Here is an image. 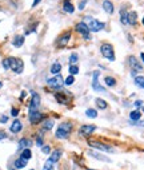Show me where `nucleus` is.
Here are the masks:
<instances>
[{
  "label": "nucleus",
  "mask_w": 144,
  "mask_h": 170,
  "mask_svg": "<svg viewBox=\"0 0 144 170\" xmlns=\"http://www.w3.org/2000/svg\"><path fill=\"white\" fill-rule=\"evenodd\" d=\"M72 131V123L71 122H63L56 130V138L59 139H65Z\"/></svg>",
  "instance_id": "obj_1"
},
{
  "label": "nucleus",
  "mask_w": 144,
  "mask_h": 170,
  "mask_svg": "<svg viewBox=\"0 0 144 170\" xmlns=\"http://www.w3.org/2000/svg\"><path fill=\"white\" fill-rule=\"evenodd\" d=\"M100 52H101V55H103L104 58H107V59L111 60V62H113V60H115V51H113V47H112L109 43L101 44Z\"/></svg>",
  "instance_id": "obj_2"
},
{
  "label": "nucleus",
  "mask_w": 144,
  "mask_h": 170,
  "mask_svg": "<svg viewBox=\"0 0 144 170\" xmlns=\"http://www.w3.org/2000/svg\"><path fill=\"white\" fill-rule=\"evenodd\" d=\"M88 22L85 23V24L88 26V28H89V31H92V32H99V31H101L104 27H105V24L101 22H99L97 19H91V18H87Z\"/></svg>",
  "instance_id": "obj_3"
},
{
  "label": "nucleus",
  "mask_w": 144,
  "mask_h": 170,
  "mask_svg": "<svg viewBox=\"0 0 144 170\" xmlns=\"http://www.w3.org/2000/svg\"><path fill=\"white\" fill-rule=\"evenodd\" d=\"M47 84L51 87V89H55V90H60L61 86L64 84V81L63 78H61V75H55L53 78H49L47 81Z\"/></svg>",
  "instance_id": "obj_4"
},
{
  "label": "nucleus",
  "mask_w": 144,
  "mask_h": 170,
  "mask_svg": "<svg viewBox=\"0 0 144 170\" xmlns=\"http://www.w3.org/2000/svg\"><path fill=\"white\" fill-rule=\"evenodd\" d=\"M11 70L15 74H21L24 70V63L19 58H11Z\"/></svg>",
  "instance_id": "obj_5"
},
{
  "label": "nucleus",
  "mask_w": 144,
  "mask_h": 170,
  "mask_svg": "<svg viewBox=\"0 0 144 170\" xmlns=\"http://www.w3.org/2000/svg\"><path fill=\"white\" fill-rule=\"evenodd\" d=\"M88 145H89L91 147H95V149H97V150H100V151H105V153H112V151H113V149H112L111 146L105 145V143H101V142L88 141Z\"/></svg>",
  "instance_id": "obj_6"
},
{
  "label": "nucleus",
  "mask_w": 144,
  "mask_h": 170,
  "mask_svg": "<svg viewBox=\"0 0 144 170\" xmlns=\"http://www.w3.org/2000/svg\"><path fill=\"white\" fill-rule=\"evenodd\" d=\"M75 30H76L81 36H84L85 39H89V32L91 31H89V28H88V26L85 24V23H77L76 27H75Z\"/></svg>",
  "instance_id": "obj_7"
},
{
  "label": "nucleus",
  "mask_w": 144,
  "mask_h": 170,
  "mask_svg": "<svg viewBox=\"0 0 144 170\" xmlns=\"http://www.w3.org/2000/svg\"><path fill=\"white\" fill-rule=\"evenodd\" d=\"M99 75H100L99 71H93V74H92V89L95 90V91L104 92V91H105V89L99 84Z\"/></svg>",
  "instance_id": "obj_8"
},
{
  "label": "nucleus",
  "mask_w": 144,
  "mask_h": 170,
  "mask_svg": "<svg viewBox=\"0 0 144 170\" xmlns=\"http://www.w3.org/2000/svg\"><path fill=\"white\" fill-rule=\"evenodd\" d=\"M39 105H40V97H39V94L33 92V94H32L31 103H29V113H33V111H36L37 107H39Z\"/></svg>",
  "instance_id": "obj_9"
},
{
  "label": "nucleus",
  "mask_w": 144,
  "mask_h": 170,
  "mask_svg": "<svg viewBox=\"0 0 144 170\" xmlns=\"http://www.w3.org/2000/svg\"><path fill=\"white\" fill-rule=\"evenodd\" d=\"M128 64H129V67L132 68V71H141L143 70V66L139 64L137 59H136L135 56H128Z\"/></svg>",
  "instance_id": "obj_10"
},
{
  "label": "nucleus",
  "mask_w": 144,
  "mask_h": 170,
  "mask_svg": "<svg viewBox=\"0 0 144 170\" xmlns=\"http://www.w3.org/2000/svg\"><path fill=\"white\" fill-rule=\"evenodd\" d=\"M95 130H96V126H93V125H85V126L80 127L79 133H80V135H85V137H88V135L92 134Z\"/></svg>",
  "instance_id": "obj_11"
},
{
  "label": "nucleus",
  "mask_w": 144,
  "mask_h": 170,
  "mask_svg": "<svg viewBox=\"0 0 144 170\" xmlns=\"http://www.w3.org/2000/svg\"><path fill=\"white\" fill-rule=\"evenodd\" d=\"M41 119H44V115H43L41 113H39V111H33V113H29V122H31L32 125L35 123H39Z\"/></svg>",
  "instance_id": "obj_12"
},
{
  "label": "nucleus",
  "mask_w": 144,
  "mask_h": 170,
  "mask_svg": "<svg viewBox=\"0 0 144 170\" xmlns=\"http://www.w3.org/2000/svg\"><path fill=\"white\" fill-rule=\"evenodd\" d=\"M69 39H71V32L69 31H67V32H64L63 35L59 38V40H57V46L59 47H64V46H67V43L69 42Z\"/></svg>",
  "instance_id": "obj_13"
},
{
  "label": "nucleus",
  "mask_w": 144,
  "mask_h": 170,
  "mask_svg": "<svg viewBox=\"0 0 144 170\" xmlns=\"http://www.w3.org/2000/svg\"><path fill=\"white\" fill-rule=\"evenodd\" d=\"M21 129H23V125H21V122L17 121V119H15V121L12 122V125H11V131L16 134V133L21 131Z\"/></svg>",
  "instance_id": "obj_14"
},
{
  "label": "nucleus",
  "mask_w": 144,
  "mask_h": 170,
  "mask_svg": "<svg viewBox=\"0 0 144 170\" xmlns=\"http://www.w3.org/2000/svg\"><path fill=\"white\" fill-rule=\"evenodd\" d=\"M103 10L107 12V14H109V15L113 14V10H115L113 4H112L109 0H104V1H103Z\"/></svg>",
  "instance_id": "obj_15"
},
{
  "label": "nucleus",
  "mask_w": 144,
  "mask_h": 170,
  "mask_svg": "<svg viewBox=\"0 0 144 170\" xmlns=\"http://www.w3.org/2000/svg\"><path fill=\"white\" fill-rule=\"evenodd\" d=\"M68 95L69 94H60V92H57V94L55 95L56 100H57L59 103H61V105H67L68 103Z\"/></svg>",
  "instance_id": "obj_16"
},
{
  "label": "nucleus",
  "mask_w": 144,
  "mask_h": 170,
  "mask_svg": "<svg viewBox=\"0 0 144 170\" xmlns=\"http://www.w3.org/2000/svg\"><path fill=\"white\" fill-rule=\"evenodd\" d=\"M136 19H137L136 12H128V14H127V24L135 26L136 24Z\"/></svg>",
  "instance_id": "obj_17"
},
{
  "label": "nucleus",
  "mask_w": 144,
  "mask_h": 170,
  "mask_svg": "<svg viewBox=\"0 0 144 170\" xmlns=\"http://www.w3.org/2000/svg\"><path fill=\"white\" fill-rule=\"evenodd\" d=\"M32 145V142L29 139H27V138H21L20 141H19V149L20 150H24V149H29V146Z\"/></svg>",
  "instance_id": "obj_18"
},
{
  "label": "nucleus",
  "mask_w": 144,
  "mask_h": 170,
  "mask_svg": "<svg viewBox=\"0 0 144 170\" xmlns=\"http://www.w3.org/2000/svg\"><path fill=\"white\" fill-rule=\"evenodd\" d=\"M60 157H61V150H55L52 154H51L49 161L52 162V163H55V162H57L59 159H60Z\"/></svg>",
  "instance_id": "obj_19"
},
{
  "label": "nucleus",
  "mask_w": 144,
  "mask_h": 170,
  "mask_svg": "<svg viewBox=\"0 0 144 170\" xmlns=\"http://www.w3.org/2000/svg\"><path fill=\"white\" fill-rule=\"evenodd\" d=\"M63 10H64L65 12H68V14H72V12L75 11L73 6H72V3L69 1V0H65V1H64V4H63Z\"/></svg>",
  "instance_id": "obj_20"
},
{
  "label": "nucleus",
  "mask_w": 144,
  "mask_h": 170,
  "mask_svg": "<svg viewBox=\"0 0 144 170\" xmlns=\"http://www.w3.org/2000/svg\"><path fill=\"white\" fill-rule=\"evenodd\" d=\"M23 43H24V36L17 35V36H15V38H13L12 44L15 47H21V46H23Z\"/></svg>",
  "instance_id": "obj_21"
},
{
  "label": "nucleus",
  "mask_w": 144,
  "mask_h": 170,
  "mask_svg": "<svg viewBox=\"0 0 144 170\" xmlns=\"http://www.w3.org/2000/svg\"><path fill=\"white\" fill-rule=\"evenodd\" d=\"M27 163H28V159H24V158H21V157L15 161V166L17 167V169H21V167H24Z\"/></svg>",
  "instance_id": "obj_22"
},
{
  "label": "nucleus",
  "mask_w": 144,
  "mask_h": 170,
  "mask_svg": "<svg viewBox=\"0 0 144 170\" xmlns=\"http://www.w3.org/2000/svg\"><path fill=\"white\" fill-rule=\"evenodd\" d=\"M60 70H61V64H60V63H53V64L51 66V74L57 75V74H60Z\"/></svg>",
  "instance_id": "obj_23"
},
{
  "label": "nucleus",
  "mask_w": 144,
  "mask_h": 170,
  "mask_svg": "<svg viewBox=\"0 0 144 170\" xmlns=\"http://www.w3.org/2000/svg\"><path fill=\"white\" fill-rule=\"evenodd\" d=\"M129 118H131V121H132V122L139 121V119L141 118V113H140V111H137V110L132 111V113L129 114Z\"/></svg>",
  "instance_id": "obj_24"
},
{
  "label": "nucleus",
  "mask_w": 144,
  "mask_h": 170,
  "mask_svg": "<svg viewBox=\"0 0 144 170\" xmlns=\"http://www.w3.org/2000/svg\"><path fill=\"white\" fill-rule=\"evenodd\" d=\"M96 105H97V107L101 108V110H105V108L108 107V103H107L105 100L100 99V98H97V99H96Z\"/></svg>",
  "instance_id": "obj_25"
},
{
  "label": "nucleus",
  "mask_w": 144,
  "mask_h": 170,
  "mask_svg": "<svg viewBox=\"0 0 144 170\" xmlns=\"http://www.w3.org/2000/svg\"><path fill=\"white\" fill-rule=\"evenodd\" d=\"M104 82H105V84H107L108 87H113L115 84H116V79L112 78V76H105Z\"/></svg>",
  "instance_id": "obj_26"
},
{
  "label": "nucleus",
  "mask_w": 144,
  "mask_h": 170,
  "mask_svg": "<svg viewBox=\"0 0 144 170\" xmlns=\"http://www.w3.org/2000/svg\"><path fill=\"white\" fill-rule=\"evenodd\" d=\"M89 154L92 157H95V158H97L99 161H104V162H109V159L107 158V157H104V155H101V154H97V153H95V151H89Z\"/></svg>",
  "instance_id": "obj_27"
},
{
  "label": "nucleus",
  "mask_w": 144,
  "mask_h": 170,
  "mask_svg": "<svg viewBox=\"0 0 144 170\" xmlns=\"http://www.w3.org/2000/svg\"><path fill=\"white\" fill-rule=\"evenodd\" d=\"M135 84L140 89H144V76H135Z\"/></svg>",
  "instance_id": "obj_28"
},
{
  "label": "nucleus",
  "mask_w": 144,
  "mask_h": 170,
  "mask_svg": "<svg viewBox=\"0 0 144 170\" xmlns=\"http://www.w3.org/2000/svg\"><path fill=\"white\" fill-rule=\"evenodd\" d=\"M85 115H87L88 118H96V117H97V111H96L95 108H88V110L85 111Z\"/></svg>",
  "instance_id": "obj_29"
},
{
  "label": "nucleus",
  "mask_w": 144,
  "mask_h": 170,
  "mask_svg": "<svg viewBox=\"0 0 144 170\" xmlns=\"http://www.w3.org/2000/svg\"><path fill=\"white\" fill-rule=\"evenodd\" d=\"M31 157H32L31 150H29V149H24L23 153H21V158H24V159H29Z\"/></svg>",
  "instance_id": "obj_30"
},
{
  "label": "nucleus",
  "mask_w": 144,
  "mask_h": 170,
  "mask_svg": "<svg viewBox=\"0 0 144 170\" xmlns=\"http://www.w3.org/2000/svg\"><path fill=\"white\" fill-rule=\"evenodd\" d=\"M79 73V67L76 64H71L69 66V75H76Z\"/></svg>",
  "instance_id": "obj_31"
},
{
  "label": "nucleus",
  "mask_w": 144,
  "mask_h": 170,
  "mask_svg": "<svg viewBox=\"0 0 144 170\" xmlns=\"http://www.w3.org/2000/svg\"><path fill=\"white\" fill-rule=\"evenodd\" d=\"M73 82H75V76L73 75H69L68 78L64 81V84H65V86H71V84H73Z\"/></svg>",
  "instance_id": "obj_32"
},
{
  "label": "nucleus",
  "mask_w": 144,
  "mask_h": 170,
  "mask_svg": "<svg viewBox=\"0 0 144 170\" xmlns=\"http://www.w3.org/2000/svg\"><path fill=\"white\" fill-rule=\"evenodd\" d=\"M3 67H4L5 70H9L11 68V58H7V59L3 60Z\"/></svg>",
  "instance_id": "obj_33"
},
{
  "label": "nucleus",
  "mask_w": 144,
  "mask_h": 170,
  "mask_svg": "<svg viewBox=\"0 0 144 170\" xmlns=\"http://www.w3.org/2000/svg\"><path fill=\"white\" fill-rule=\"evenodd\" d=\"M43 170H53V163L49 161V159H48V161L44 163V167H43Z\"/></svg>",
  "instance_id": "obj_34"
},
{
  "label": "nucleus",
  "mask_w": 144,
  "mask_h": 170,
  "mask_svg": "<svg viewBox=\"0 0 144 170\" xmlns=\"http://www.w3.org/2000/svg\"><path fill=\"white\" fill-rule=\"evenodd\" d=\"M53 126V121H47L44 123V130H51Z\"/></svg>",
  "instance_id": "obj_35"
},
{
  "label": "nucleus",
  "mask_w": 144,
  "mask_h": 170,
  "mask_svg": "<svg viewBox=\"0 0 144 170\" xmlns=\"http://www.w3.org/2000/svg\"><path fill=\"white\" fill-rule=\"evenodd\" d=\"M77 58H79V56H77V54H72L71 56H69V62H71L72 64H73V63L77 62Z\"/></svg>",
  "instance_id": "obj_36"
},
{
  "label": "nucleus",
  "mask_w": 144,
  "mask_h": 170,
  "mask_svg": "<svg viewBox=\"0 0 144 170\" xmlns=\"http://www.w3.org/2000/svg\"><path fill=\"white\" fill-rule=\"evenodd\" d=\"M121 23L127 24V14H125L124 11H121Z\"/></svg>",
  "instance_id": "obj_37"
},
{
  "label": "nucleus",
  "mask_w": 144,
  "mask_h": 170,
  "mask_svg": "<svg viewBox=\"0 0 144 170\" xmlns=\"http://www.w3.org/2000/svg\"><path fill=\"white\" fill-rule=\"evenodd\" d=\"M41 151H43V153H45V154H48L51 151V147H49V146H43Z\"/></svg>",
  "instance_id": "obj_38"
},
{
  "label": "nucleus",
  "mask_w": 144,
  "mask_h": 170,
  "mask_svg": "<svg viewBox=\"0 0 144 170\" xmlns=\"http://www.w3.org/2000/svg\"><path fill=\"white\" fill-rule=\"evenodd\" d=\"M11 114H12V117H16L19 114V110L17 108H12V110H11Z\"/></svg>",
  "instance_id": "obj_39"
},
{
  "label": "nucleus",
  "mask_w": 144,
  "mask_h": 170,
  "mask_svg": "<svg viewBox=\"0 0 144 170\" xmlns=\"http://www.w3.org/2000/svg\"><path fill=\"white\" fill-rule=\"evenodd\" d=\"M4 138H7V134H5L4 131H1V130H0V141L4 139Z\"/></svg>",
  "instance_id": "obj_40"
},
{
  "label": "nucleus",
  "mask_w": 144,
  "mask_h": 170,
  "mask_svg": "<svg viewBox=\"0 0 144 170\" xmlns=\"http://www.w3.org/2000/svg\"><path fill=\"white\" fill-rule=\"evenodd\" d=\"M7 121H8V117H5V115H3L1 118H0V122H1V123H5Z\"/></svg>",
  "instance_id": "obj_41"
},
{
  "label": "nucleus",
  "mask_w": 144,
  "mask_h": 170,
  "mask_svg": "<svg viewBox=\"0 0 144 170\" xmlns=\"http://www.w3.org/2000/svg\"><path fill=\"white\" fill-rule=\"evenodd\" d=\"M141 105H143V102H141V100H136V102H135V107H140Z\"/></svg>",
  "instance_id": "obj_42"
},
{
  "label": "nucleus",
  "mask_w": 144,
  "mask_h": 170,
  "mask_svg": "<svg viewBox=\"0 0 144 170\" xmlns=\"http://www.w3.org/2000/svg\"><path fill=\"white\" fill-rule=\"evenodd\" d=\"M85 3H87V1H85V0H84V1H81V3H80V4H79V8H80V10H83V8H84Z\"/></svg>",
  "instance_id": "obj_43"
},
{
  "label": "nucleus",
  "mask_w": 144,
  "mask_h": 170,
  "mask_svg": "<svg viewBox=\"0 0 144 170\" xmlns=\"http://www.w3.org/2000/svg\"><path fill=\"white\" fill-rule=\"evenodd\" d=\"M36 143H37V146H41V145H43V141H41V138H37Z\"/></svg>",
  "instance_id": "obj_44"
},
{
  "label": "nucleus",
  "mask_w": 144,
  "mask_h": 170,
  "mask_svg": "<svg viewBox=\"0 0 144 170\" xmlns=\"http://www.w3.org/2000/svg\"><path fill=\"white\" fill-rule=\"evenodd\" d=\"M41 0H33V3H32V7H35V6H37V4L40 3Z\"/></svg>",
  "instance_id": "obj_45"
},
{
  "label": "nucleus",
  "mask_w": 144,
  "mask_h": 170,
  "mask_svg": "<svg viewBox=\"0 0 144 170\" xmlns=\"http://www.w3.org/2000/svg\"><path fill=\"white\" fill-rule=\"evenodd\" d=\"M140 58H141V60H143V63H144V52H141L140 54Z\"/></svg>",
  "instance_id": "obj_46"
},
{
  "label": "nucleus",
  "mask_w": 144,
  "mask_h": 170,
  "mask_svg": "<svg viewBox=\"0 0 144 170\" xmlns=\"http://www.w3.org/2000/svg\"><path fill=\"white\" fill-rule=\"evenodd\" d=\"M23 98H25V91L21 92V99H23Z\"/></svg>",
  "instance_id": "obj_47"
},
{
  "label": "nucleus",
  "mask_w": 144,
  "mask_h": 170,
  "mask_svg": "<svg viewBox=\"0 0 144 170\" xmlns=\"http://www.w3.org/2000/svg\"><path fill=\"white\" fill-rule=\"evenodd\" d=\"M1 84H3V83H1V82H0V89H1Z\"/></svg>",
  "instance_id": "obj_48"
},
{
  "label": "nucleus",
  "mask_w": 144,
  "mask_h": 170,
  "mask_svg": "<svg viewBox=\"0 0 144 170\" xmlns=\"http://www.w3.org/2000/svg\"><path fill=\"white\" fill-rule=\"evenodd\" d=\"M143 26H144V18H143Z\"/></svg>",
  "instance_id": "obj_49"
}]
</instances>
